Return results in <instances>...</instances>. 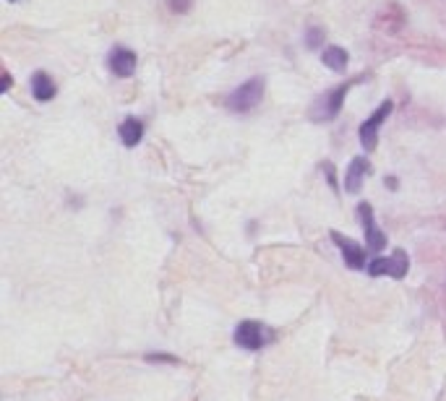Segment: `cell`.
Segmentation results:
<instances>
[{
    "label": "cell",
    "mask_w": 446,
    "mask_h": 401,
    "mask_svg": "<svg viewBox=\"0 0 446 401\" xmlns=\"http://www.w3.org/2000/svg\"><path fill=\"white\" fill-rule=\"evenodd\" d=\"M358 81H360V78H350V81H345V83H340V86H334V89L324 91V94H321V97L310 105V110H308L310 120H316V123L334 120V118L342 113V105H345L348 91L353 89Z\"/></svg>",
    "instance_id": "obj_1"
},
{
    "label": "cell",
    "mask_w": 446,
    "mask_h": 401,
    "mask_svg": "<svg viewBox=\"0 0 446 401\" xmlns=\"http://www.w3.org/2000/svg\"><path fill=\"white\" fill-rule=\"evenodd\" d=\"M264 89H266V81L264 76H253L248 81H243L238 89L227 97V107L233 110V113H250V110H256L261 105V99H264Z\"/></svg>",
    "instance_id": "obj_2"
},
{
    "label": "cell",
    "mask_w": 446,
    "mask_h": 401,
    "mask_svg": "<svg viewBox=\"0 0 446 401\" xmlns=\"http://www.w3.org/2000/svg\"><path fill=\"white\" fill-rule=\"evenodd\" d=\"M272 339H274V331L266 323H261V321H240L233 333L235 347L250 349V352L264 349Z\"/></svg>",
    "instance_id": "obj_3"
},
{
    "label": "cell",
    "mask_w": 446,
    "mask_h": 401,
    "mask_svg": "<svg viewBox=\"0 0 446 401\" xmlns=\"http://www.w3.org/2000/svg\"><path fill=\"white\" fill-rule=\"evenodd\" d=\"M410 269V256L405 250H394L392 256H376L368 264L371 276H392V279H405Z\"/></svg>",
    "instance_id": "obj_4"
},
{
    "label": "cell",
    "mask_w": 446,
    "mask_h": 401,
    "mask_svg": "<svg viewBox=\"0 0 446 401\" xmlns=\"http://www.w3.org/2000/svg\"><path fill=\"white\" fill-rule=\"evenodd\" d=\"M392 113H394V102H392V99H386V102H381V105H378V110L371 115V118H368V120L360 123V128H358V138H360V144H363L365 152H373V149H376L378 130H381L384 120Z\"/></svg>",
    "instance_id": "obj_5"
},
{
    "label": "cell",
    "mask_w": 446,
    "mask_h": 401,
    "mask_svg": "<svg viewBox=\"0 0 446 401\" xmlns=\"http://www.w3.org/2000/svg\"><path fill=\"white\" fill-rule=\"evenodd\" d=\"M136 66H138V58L128 47L118 45L107 55V68L113 71V76H118V78H131L136 73Z\"/></svg>",
    "instance_id": "obj_6"
},
{
    "label": "cell",
    "mask_w": 446,
    "mask_h": 401,
    "mask_svg": "<svg viewBox=\"0 0 446 401\" xmlns=\"http://www.w3.org/2000/svg\"><path fill=\"white\" fill-rule=\"evenodd\" d=\"M358 214H360V219H363V232H365V242H368V248H371L373 253H381V250L386 248V235L378 229L371 204H365L363 201V204L358 206Z\"/></svg>",
    "instance_id": "obj_7"
},
{
    "label": "cell",
    "mask_w": 446,
    "mask_h": 401,
    "mask_svg": "<svg viewBox=\"0 0 446 401\" xmlns=\"http://www.w3.org/2000/svg\"><path fill=\"white\" fill-rule=\"evenodd\" d=\"M332 242L340 248L342 261H345L348 269H368V266H365V250L360 248L355 240L345 237L342 232H332Z\"/></svg>",
    "instance_id": "obj_8"
},
{
    "label": "cell",
    "mask_w": 446,
    "mask_h": 401,
    "mask_svg": "<svg viewBox=\"0 0 446 401\" xmlns=\"http://www.w3.org/2000/svg\"><path fill=\"white\" fill-rule=\"evenodd\" d=\"M371 172V162L365 160V157H355V160L350 162L348 167V175H345V190L348 193H360V188H363V177Z\"/></svg>",
    "instance_id": "obj_9"
},
{
    "label": "cell",
    "mask_w": 446,
    "mask_h": 401,
    "mask_svg": "<svg viewBox=\"0 0 446 401\" xmlns=\"http://www.w3.org/2000/svg\"><path fill=\"white\" fill-rule=\"evenodd\" d=\"M55 94H58V86L50 78V73L34 71V76H31V97L37 99V102H50Z\"/></svg>",
    "instance_id": "obj_10"
},
{
    "label": "cell",
    "mask_w": 446,
    "mask_h": 401,
    "mask_svg": "<svg viewBox=\"0 0 446 401\" xmlns=\"http://www.w3.org/2000/svg\"><path fill=\"white\" fill-rule=\"evenodd\" d=\"M118 136H121L123 146L133 149V146H138L141 138H144V123L138 120V118H126V120L118 125Z\"/></svg>",
    "instance_id": "obj_11"
},
{
    "label": "cell",
    "mask_w": 446,
    "mask_h": 401,
    "mask_svg": "<svg viewBox=\"0 0 446 401\" xmlns=\"http://www.w3.org/2000/svg\"><path fill=\"white\" fill-rule=\"evenodd\" d=\"M321 63H324L326 68L334 71V73H345L348 71V63H350V55L345 47H326L324 53H321Z\"/></svg>",
    "instance_id": "obj_12"
},
{
    "label": "cell",
    "mask_w": 446,
    "mask_h": 401,
    "mask_svg": "<svg viewBox=\"0 0 446 401\" xmlns=\"http://www.w3.org/2000/svg\"><path fill=\"white\" fill-rule=\"evenodd\" d=\"M324 39H326V34L321 26H308V31H305V47H308V50L321 47L324 45Z\"/></svg>",
    "instance_id": "obj_13"
},
{
    "label": "cell",
    "mask_w": 446,
    "mask_h": 401,
    "mask_svg": "<svg viewBox=\"0 0 446 401\" xmlns=\"http://www.w3.org/2000/svg\"><path fill=\"white\" fill-rule=\"evenodd\" d=\"M167 8L173 11V14L183 16V14H188L191 8H193V0H165Z\"/></svg>",
    "instance_id": "obj_14"
},
{
    "label": "cell",
    "mask_w": 446,
    "mask_h": 401,
    "mask_svg": "<svg viewBox=\"0 0 446 401\" xmlns=\"http://www.w3.org/2000/svg\"><path fill=\"white\" fill-rule=\"evenodd\" d=\"M146 360H149V363H173V365L181 363L175 355H146Z\"/></svg>",
    "instance_id": "obj_15"
},
{
    "label": "cell",
    "mask_w": 446,
    "mask_h": 401,
    "mask_svg": "<svg viewBox=\"0 0 446 401\" xmlns=\"http://www.w3.org/2000/svg\"><path fill=\"white\" fill-rule=\"evenodd\" d=\"M324 172H326V177H329V185L337 188V177H334V172H332V165H324Z\"/></svg>",
    "instance_id": "obj_16"
},
{
    "label": "cell",
    "mask_w": 446,
    "mask_h": 401,
    "mask_svg": "<svg viewBox=\"0 0 446 401\" xmlns=\"http://www.w3.org/2000/svg\"><path fill=\"white\" fill-rule=\"evenodd\" d=\"M397 185H400V182H397V180H394V177H386V188H397Z\"/></svg>",
    "instance_id": "obj_17"
},
{
    "label": "cell",
    "mask_w": 446,
    "mask_h": 401,
    "mask_svg": "<svg viewBox=\"0 0 446 401\" xmlns=\"http://www.w3.org/2000/svg\"><path fill=\"white\" fill-rule=\"evenodd\" d=\"M3 89H11V76H8V73H6V78H3Z\"/></svg>",
    "instance_id": "obj_18"
}]
</instances>
